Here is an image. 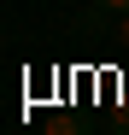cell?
<instances>
[{
	"label": "cell",
	"instance_id": "6da1fadb",
	"mask_svg": "<svg viewBox=\"0 0 129 135\" xmlns=\"http://www.w3.org/2000/svg\"><path fill=\"white\" fill-rule=\"evenodd\" d=\"M123 12H129V0H88V6H82V18H76V30L88 35L94 24H117Z\"/></svg>",
	"mask_w": 129,
	"mask_h": 135
},
{
	"label": "cell",
	"instance_id": "3957f363",
	"mask_svg": "<svg viewBox=\"0 0 129 135\" xmlns=\"http://www.w3.org/2000/svg\"><path fill=\"white\" fill-rule=\"evenodd\" d=\"M112 35H117V53L129 59V12H123V18H117V24H112Z\"/></svg>",
	"mask_w": 129,
	"mask_h": 135
},
{
	"label": "cell",
	"instance_id": "7a4b0ae2",
	"mask_svg": "<svg viewBox=\"0 0 129 135\" xmlns=\"http://www.w3.org/2000/svg\"><path fill=\"white\" fill-rule=\"evenodd\" d=\"M112 135H129V94H123L117 112H112Z\"/></svg>",
	"mask_w": 129,
	"mask_h": 135
},
{
	"label": "cell",
	"instance_id": "277c9868",
	"mask_svg": "<svg viewBox=\"0 0 129 135\" xmlns=\"http://www.w3.org/2000/svg\"><path fill=\"white\" fill-rule=\"evenodd\" d=\"M53 135H82V129H76V118H59V123H53Z\"/></svg>",
	"mask_w": 129,
	"mask_h": 135
}]
</instances>
